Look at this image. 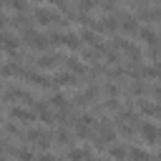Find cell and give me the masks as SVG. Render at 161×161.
<instances>
[{
  "mask_svg": "<svg viewBox=\"0 0 161 161\" xmlns=\"http://www.w3.org/2000/svg\"><path fill=\"white\" fill-rule=\"evenodd\" d=\"M20 38H23V40H25V45H28V48H33V50L45 53V50L50 48V38H48V33H38L35 28L23 30V33H20Z\"/></svg>",
  "mask_w": 161,
  "mask_h": 161,
  "instance_id": "6da1fadb",
  "label": "cell"
},
{
  "mask_svg": "<svg viewBox=\"0 0 161 161\" xmlns=\"http://www.w3.org/2000/svg\"><path fill=\"white\" fill-rule=\"evenodd\" d=\"M65 58L60 55V53H40V55H30L28 58V63H33L35 68H40V70H48V68H55V65H60Z\"/></svg>",
  "mask_w": 161,
  "mask_h": 161,
  "instance_id": "7a4b0ae2",
  "label": "cell"
},
{
  "mask_svg": "<svg viewBox=\"0 0 161 161\" xmlns=\"http://www.w3.org/2000/svg\"><path fill=\"white\" fill-rule=\"evenodd\" d=\"M23 138H28V143H30V146L43 148V151L50 146V133H48V131H43V128H28Z\"/></svg>",
  "mask_w": 161,
  "mask_h": 161,
  "instance_id": "3957f363",
  "label": "cell"
},
{
  "mask_svg": "<svg viewBox=\"0 0 161 161\" xmlns=\"http://www.w3.org/2000/svg\"><path fill=\"white\" fill-rule=\"evenodd\" d=\"M23 80H28L30 86H35V88H43V91H50V88H55V86H53V78H48V75L38 73V70H33V68H28V70H25Z\"/></svg>",
  "mask_w": 161,
  "mask_h": 161,
  "instance_id": "277c9868",
  "label": "cell"
},
{
  "mask_svg": "<svg viewBox=\"0 0 161 161\" xmlns=\"http://www.w3.org/2000/svg\"><path fill=\"white\" fill-rule=\"evenodd\" d=\"M20 35L15 38L13 35V30H5L3 33V50H5V55L8 58H18V53H20Z\"/></svg>",
  "mask_w": 161,
  "mask_h": 161,
  "instance_id": "5b68a950",
  "label": "cell"
},
{
  "mask_svg": "<svg viewBox=\"0 0 161 161\" xmlns=\"http://www.w3.org/2000/svg\"><path fill=\"white\" fill-rule=\"evenodd\" d=\"M5 116H13L20 123H33L35 121V111H28V108H20V106H5Z\"/></svg>",
  "mask_w": 161,
  "mask_h": 161,
  "instance_id": "8992f818",
  "label": "cell"
},
{
  "mask_svg": "<svg viewBox=\"0 0 161 161\" xmlns=\"http://www.w3.org/2000/svg\"><path fill=\"white\" fill-rule=\"evenodd\" d=\"M55 18H58V13H53L48 8H35L33 10V20L38 25H50V23H55Z\"/></svg>",
  "mask_w": 161,
  "mask_h": 161,
  "instance_id": "52a82bcc",
  "label": "cell"
},
{
  "mask_svg": "<svg viewBox=\"0 0 161 161\" xmlns=\"http://www.w3.org/2000/svg\"><path fill=\"white\" fill-rule=\"evenodd\" d=\"M138 133H141V138H143L146 143H158V141H161V138H158V128H156L153 123H148V121H143V123H141Z\"/></svg>",
  "mask_w": 161,
  "mask_h": 161,
  "instance_id": "ba28073f",
  "label": "cell"
},
{
  "mask_svg": "<svg viewBox=\"0 0 161 161\" xmlns=\"http://www.w3.org/2000/svg\"><path fill=\"white\" fill-rule=\"evenodd\" d=\"M53 86H55V88H63V86H78V78H75V73L63 70V73H55V75H53Z\"/></svg>",
  "mask_w": 161,
  "mask_h": 161,
  "instance_id": "9c48e42d",
  "label": "cell"
},
{
  "mask_svg": "<svg viewBox=\"0 0 161 161\" xmlns=\"http://www.w3.org/2000/svg\"><path fill=\"white\" fill-rule=\"evenodd\" d=\"M83 43H86V40L80 38V33H70V30H68V33L63 35V45H65L68 50H80Z\"/></svg>",
  "mask_w": 161,
  "mask_h": 161,
  "instance_id": "30bf717a",
  "label": "cell"
},
{
  "mask_svg": "<svg viewBox=\"0 0 161 161\" xmlns=\"http://www.w3.org/2000/svg\"><path fill=\"white\" fill-rule=\"evenodd\" d=\"M68 161H91V148H86V146H70L68 148Z\"/></svg>",
  "mask_w": 161,
  "mask_h": 161,
  "instance_id": "8fae6325",
  "label": "cell"
},
{
  "mask_svg": "<svg viewBox=\"0 0 161 161\" xmlns=\"http://www.w3.org/2000/svg\"><path fill=\"white\" fill-rule=\"evenodd\" d=\"M148 91H151V86H146L143 80H133L126 93H128L131 98H143V96H148Z\"/></svg>",
  "mask_w": 161,
  "mask_h": 161,
  "instance_id": "7c38bea8",
  "label": "cell"
},
{
  "mask_svg": "<svg viewBox=\"0 0 161 161\" xmlns=\"http://www.w3.org/2000/svg\"><path fill=\"white\" fill-rule=\"evenodd\" d=\"M136 106H138V111H141L143 116H153V118H161V106H158V103H151V101H138Z\"/></svg>",
  "mask_w": 161,
  "mask_h": 161,
  "instance_id": "4fadbf2b",
  "label": "cell"
},
{
  "mask_svg": "<svg viewBox=\"0 0 161 161\" xmlns=\"http://www.w3.org/2000/svg\"><path fill=\"white\" fill-rule=\"evenodd\" d=\"M121 30H123L126 35H138V30H141V25H138V18H131V15H126V18L121 20Z\"/></svg>",
  "mask_w": 161,
  "mask_h": 161,
  "instance_id": "5bb4252c",
  "label": "cell"
},
{
  "mask_svg": "<svg viewBox=\"0 0 161 161\" xmlns=\"http://www.w3.org/2000/svg\"><path fill=\"white\" fill-rule=\"evenodd\" d=\"M65 68H68L70 73L80 75V78H86V75H88V68H86V63H80L78 58H65Z\"/></svg>",
  "mask_w": 161,
  "mask_h": 161,
  "instance_id": "9a60e30c",
  "label": "cell"
},
{
  "mask_svg": "<svg viewBox=\"0 0 161 161\" xmlns=\"http://www.w3.org/2000/svg\"><path fill=\"white\" fill-rule=\"evenodd\" d=\"M138 40H143L146 45H158V40H161V38L156 35V30H153V28H146V25H143V28L138 30Z\"/></svg>",
  "mask_w": 161,
  "mask_h": 161,
  "instance_id": "2e32d148",
  "label": "cell"
},
{
  "mask_svg": "<svg viewBox=\"0 0 161 161\" xmlns=\"http://www.w3.org/2000/svg\"><path fill=\"white\" fill-rule=\"evenodd\" d=\"M108 153H111L116 161H126V158H128V146H123V143H111V146H108Z\"/></svg>",
  "mask_w": 161,
  "mask_h": 161,
  "instance_id": "e0dca14e",
  "label": "cell"
},
{
  "mask_svg": "<svg viewBox=\"0 0 161 161\" xmlns=\"http://www.w3.org/2000/svg\"><path fill=\"white\" fill-rule=\"evenodd\" d=\"M5 13L15 10V13H28V0H3Z\"/></svg>",
  "mask_w": 161,
  "mask_h": 161,
  "instance_id": "ac0fdd59",
  "label": "cell"
},
{
  "mask_svg": "<svg viewBox=\"0 0 161 161\" xmlns=\"http://www.w3.org/2000/svg\"><path fill=\"white\" fill-rule=\"evenodd\" d=\"M128 158L131 161H151V153L138 148V146H128Z\"/></svg>",
  "mask_w": 161,
  "mask_h": 161,
  "instance_id": "d6986e66",
  "label": "cell"
},
{
  "mask_svg": "<svg viewBox=\"0 0 161 161\" xmlns=\"http://www.w3.org/2000/svg\"><path fill=\"white\" fill-rule=\"evenodd\" d=\"M53 138H55V143H58V148H63V146H70V133L65 131V128H55V133H53Z\"/></svg>",
  "mask_w": 161,
  "mask_h": 161,
  "instance_id": "ffe728a7",
  "label": "cell"
},
{
  "mask_svg": "<svg viewBox=\"0 0 161 161\" xmlns=\"http://www.w3.org/2000/svg\"><path fill=\"white\" fill-rule=\"evenodd\" d=\"M118 25H121V18H118L116 13H113V15H108V18L103 20V28H106V33H111V35L118 30Z\"/></svg>",
  "mask_w": 161,
  "mask_h": 161,
  "instance_id": "44dd1931",
  "label": "cell"
},
{
  "mask_svg": "<svg viewBox=\"0 0 161 161\" xmlns=\"http://www.w3.org/2000/svg\"><path fill=\"white\" fill-rule=\"evenodd\" d=\"M103 93H106V98H118V86L113 80H106L103 83Z\"/></svg>",
  "mask_w": 161,
  "mask_h": 161,
  "instance_id": "7402d4cb",
  "label": "cell"
},
{
  "mask_svg": "<svg viewBox=\"0 0 161 161\" xmlns=\"http://www.w3.org/2000/svg\"><path fill=\"white\" fill-rule=\"evenodd\" d=\"M63 35L60 30H48V38H50V45H63Z\"/></svg>",
  "mask_w": 161,
  "mask_h": 161,
  "instance_id": "603a6c76",
  "label": "cell"
},
{
  "mask_svg": "<svg viewBox=\"0 0 161 161\" xmlns=\"http://www.w3.org/2000/svg\"><path fill=\"white\" fill-rule=\"evenodd\" d=\"M96 5H98L96 0H78V10H83V13H91Z\"/></svg>",
  "mask_w": 161,
  "mask_h": 161,
  "instance_id": "cb8c5ba5",
  "label": "cell"
},
{
  "mask_svg": "<svg viewBox=\"0 0 161 161\" xmlns=\"http://www.w3.org/2000/svg\"><path fill=\"white\" fill-rule=\"evenodd\" d=\"M148 96H151L153 101H161V86H151V91H148Z\"/></svg>",
  "mask_w": 161,
  "mask_h": 161,
  "instance_id": "d4e9b609",
  "label": "cell"
},
{
  "mask_svg": "<svg viewBox=\"0 0 161 161\" xmlns=\"http://www.w3.org/2000/svg\"><path fill=\"white\" fill-rule=\"evenodd\" d=\"M35 161H55V156H50V153H38Z\"/></svg>",
  "mask_w": 161,
  "mask_h": 161,
  "instance_id": "484cf974",
  "label": "cell"
},
{
  "mask_svg": "<svg viewBox=\"0 0 161 161\" xmlns=\"http://www.w3.org/2000/svg\"><path fill=\"white\" fill-rule=\"evenodd\" d=\"M156 18H158V20H161V8H156Z\"/></svg>",
  "mask_w": 161,
  "mask_h": 161,
  "instance_id": "4316f807",
  "label": "cell"
},
{
  "mask_svg": "<svg viewBox=\"0 0 161 161\" xmlns=\"http://www.w3.org/2000/svg\"><path fill=\"white\" fill-rule=\"evenodd\" d=\"M156 161H161V151H158V153H156Z\"/></svg>",
  "mask_w": 161,
  "mask_h": 161,
  "instance_id": "83f0119b",
  "label": "cell"
},
{
  "mask_svg": "<svg viewBox=\"0 0 161 161\" xmlns=\"http://www.w3.org/2000/svg\"><path fill=\"white\" fill-rule=\"evenodd\" d=\"M153 3H161V0H153Z\"/></svg>",
  "mask_w": 161,
  "mask_h": 161,
  "instance_id": "f1b7e54d",
  "label": "cell"
},
{
  "mask_svg": "<svg viewBox=\"0 0 161 161\" xmlns=\"http://www.w3.org/2000/svg\"><path fill=\"white\" fill-rule=\"evenodd\" d=\"M111 3H116V0H111Z\"/></svg>",
  "mask_w": 161,
  "mask_h": 161,
  "instance_id": "f546056e",
  "label": "cell"
}]
</instances>
